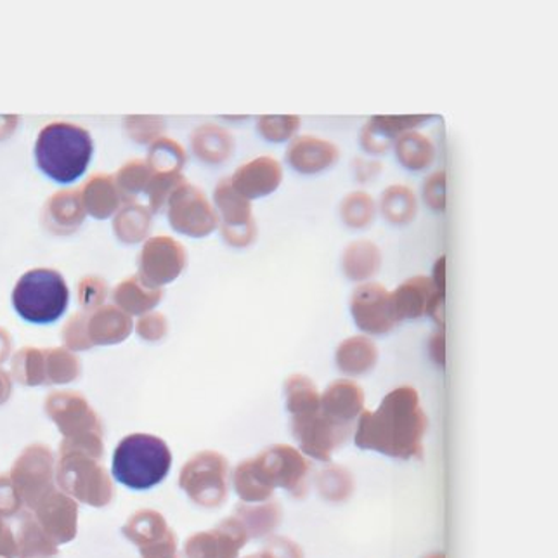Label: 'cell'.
Here are the masks:
<instances>
[{"instance_id": "1", "label": "cell", "mask_w": 558, "mask_h": 558, "mask_svg": "<svg viewBox=\"0 0 558 558\" xmlns=\"http://www.w3.org/2000/svg\"><path fill=\"white\" fill-rule=\"evenodd\" d=\"M354 442L387 457H422L428 420L413 387H398L385 396L377 411H363L357 418Z\"/></svg>"}, {"instance_id": "2", "label": "cell", "mask_w": 558, "mask_h": 558, "mask_svg": "<svg viewBox=\"0 0 558 558\" xmlns=\"http://www.w3.org/2000/svg\"><path fill=\"white\" fill-rule=\"evenodd\" d=\"M93 137L72 123H51L38 134L35 160L47 178L70 184L84 174L93 158Z\"/></svg>"}, {"instance_id": "3", "label": "cell", "mask_w": 558, "mask_h": 558, "mask_svg": "<svg viewBox=\"0 0 558 558\" xmlns=\"http://www.w3.org/2000/svg\"><path fill=\"white\" fill-rule=\"evenodd\" d=\"M172 453L163 440L148 434H132L114 449L111 474L132 490H148L169 475Z\"/></svg>"}, {"instance_id": "4", "label": "cell", "mask_w": 558, "mask_h": 558, "mask_svg": "<svg viewBox=\"0 0 558 558\" xmlns=\"http://www.w3.org/2000/svg\"><path fill=\"white\" fill-rule=\"evenodd\" d=\"M70 290L63 276L34 269L20 278L13 292L14 311L32 325H51L69 307Z\"/></svg>"}, {"instance_id": "5", "label": "cell", "mask_w": 558, "mask_h": 558, "mask_svg": "<svg viewBox=\"0 0 558 558\" xmlns=\"http://www.w3.org/2000/svg\"><path fill=\"white\" fill-rule=\"evenodd\" d=\"M351 313L355 325L366 333H389L399 323L392 292L380 283H363L355 288L351 299Z\"/></svg>"}, {"instance_id": "6", "label": "cell", "mask_w": 558, "mask_h": 558, "mask_svg": "<svg viewBox=\"0 0 558 558\" xmlns=\"http://www.w3.org/2000/svg\"><path fill=\"white\" fill-rule=\"evenodd\" d=\"M393 307L401 319L430 316L437 325H445V293L428 276H415L399 284L392 292Z\"/></svg>"}, {"instance_id": "7", "label": "cell", "mask_w": 558, "mask_h": 558, "mask_svg": "<svg viewBox=\"0 0 558 558\" xmlns=\"http://www.w3.org/2000/svg\"><path fill=\"white\" fill-rule=\"evenodd\" d=\"M428 114H404V117H373L361 132L363 148L373 155L387 151L390 141L398 140L402 134L427 122Z\"/></svg>"}, {"instance_id": "8", "label": "cell", "mask_w": 558, "mask_h": 558, "mask_svg": "<svg viewBox=\"0 0 558 558\" xmlns=\"http://www.w3.org/2000/svg\"><path fill=\"white\" fill-rule=\"evenodd\" d=\"M322 410L335 422L354 427L364 411L363 389L352 380L335 381L323 396Z\"/></svg>"}, {"instance_id": "9", "label": "cell", "mask_w": 558, "mask_h": 558, "mask_svg": "<svg viewBox=\"0 0 558 558\" xmlns=\"http://www.w3.org/2000/svg\"><path fill=\"white\" fill-rule=\"evenodd\" d=\"M340 151L337 144L317 137H302L295 141L290 151L293 166L302 172H319L328 169L339 160Z\"/></svg>"}, {"instance_id": "10", "label": "cell", "mask_w": 558, "mask_h": 558, "mask_svg": "<svg viewBox=\"0 0 558 558\" xmlns=\"http://www.w3.org/2000/svg\"><path fill=\"white\" fill-rule=\"evenodd\" d=\"M378 349L368 337L355 335L343 340L337 349V364L348 375H363L377 364Z\"/></svg>"}, {"instance_id": "11", "label": "cell", "mask_w": 558, "mask_h": 558, "mask_svg": "<svg viewBox=\"0 0 558 558\" xmlns=\"http://www.w3.org/2000/svg\"><path fill=\"white\" fill-rule=\"evenodd\" d=\"M343 272L352 281H366L377 275L381 266V254L369 240H357L343 252Z\"/></svg>"}, {"instance_id": "12", "label": "cell", "mask_w": 558, "mask_h": 558, "mask_svg": "<svg viewBox=\"0 0 558 558\" xmlns=\"http://www.w3.org/2000/svg\"><path fill=\"white\" fill-rule=\"evenodd\" d=\"M396 155L408 170H425L436 160V144L422 132L410 131L396 140Z\"/></svg>"}, {"instance_id": "13", "label": "cell", "mask_w": 558, "mask_h": 558, "mask_svg": "<svg viewBox=\"0 0 558 558\" xmlns=\"http://www.w3.org/2000/svg\"><path fill=\"white\" fill-rule=\"evenodd\" d=\"M381 214L392 225L404 226L415 219L418 204L411 187L404 184H393L381 193Z\"/></svg>"}, {"instance_id": "14", "label": "cell", "mask_w": 558, "mask_h": 558, "mask_svg": "<svg viewBox=\"0 0 558 558\" xmlns=\"http://www.w3.org/2000/svg\"><path fill=\"white\" fill-rule=\"evenodd\" d=\"M340 214L342 220L351 228L360 229L372 225L377 214V205L375 199L366 191H352L340 205Z\"/></svg>"}, {"instance_id": "15", "label": "cell", "mask_w": 558, "mask_h": 558, "mask_svg": "<svg viewBox=\"0 0 558 558\" xmlns=\"http://www.w3.org/2000/svg\"><path fill=\"white\" fill-rule=\"evenodd\" d=\"M238 181L248 191L250 195H260V193L271 191L278 184L279 169L275 161H255L254 166L242 170Z\"/></svg>"}, {"instance_id": "16", "label": "cell", "mask_w": 558, "mask_h": 558, "mask_svg": "<svg viewBox=\"0 0 558 558\" xmlns=\"http://www.w3.org/2000/svg\"><path fill=\"white\" fill-rule=\"evenodd\" d=\"M423 198L425 204L436 211H445L446 208V172L437 170L428 175L423 184Z\"/></svg>"}, {"instance_id": "17", "label": "cell", "mask_w": 558, "mask_h": 558, "mask_svg": "<svg viewBox=\"0 0 558 558\" xmlns=\"http://www.w3.org/2000/svg\"><path fill=\"white\" fill-rule=\"evenodd\" d=\"M296 125H299V120L295 119H283L279 120V122H267V136L272 137V140H283L290 134V131H295Z\"/></svg>"}, {"instance_id": "18", "label": "cell", "mask_w": 558, "mask_h": 558, "mask_svg": "<svg viewBox=\"0 0 558 558\" xmlns=\"http://www.w3.org/2000/svg\"><path fill=\"white\" fill-rule=\"evenodd\" d=\"M446 345H445V333L442 330L439 333L434 335L430 340V354L439 366H445L446 361Z\"/></svg>"}, {"instance_id": "19", "label": "cell", "mask_w": 558, "mask_h": 558, "mask_svg": "<svg viewBox=\"0 0 558 558\" xmlns=\"http://www.w3.org/2000/svg\"><path fill=\"white\" fill-rule=\"evenodd\" d=\"M446 258L440 257L437 260L436 266H434V276H432V281L436 283V287L439 288V292L445 293V278H446Z\"/></svg>"}]
</instances>
